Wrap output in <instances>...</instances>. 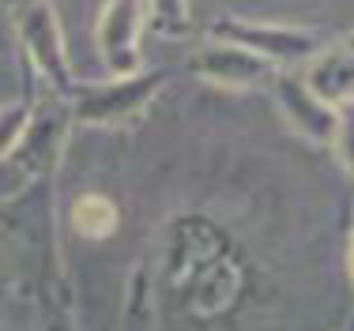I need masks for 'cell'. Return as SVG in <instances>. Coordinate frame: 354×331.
Segmentation results:
<instances>
[{"label": "cell", "mask_w": 354, "mask_h": 331, "mask_svg": "<svg viewBox=\"0 0 354 331\" xmlns=\"http://www.w3.org/2000/svg\"><path fill=\"white\" fill-rule=\"evenodd\" d=\"M272 98L279 106L283 121L290 124V132H298L309 143H320V147H332L339 109L328 106L324 98H317L301 72H275L272 75Z\"/></svg>", "instance_id": "7"}, {"label": "cell", "mask_w": 354, "mask_h": 331, "mask_svg": "<svg viewBox=\"0 0 354 331\" xmlns=\"http://www.w3.org/2000/svg\"><path fill=\"white\" fill-rule=\"evenodd\" d=\"M332 151H335V158H339V166L354 177V102L339 106V121H335Z\"/></svg>", "instance_id": "13"}, {"label": "cell", "mask_w": 354, "mask_h": 331, "mask_svg": "<svg viewBox=\"0 0 354 331\" xmlns=\"http://www.w3.org/2000/svg\"><path fill=\"white\" fill-rule=\"evenodd\" d=\"M343 49H354V30L347 34V38H343Z\"/></svg>", "instance_id": "16"}, {"label": "cell", "mask_w": 354, "mask_h": 331, "mask_svg": "<svg viewBox=\"0 0 354 331\" xmlns=\"http://www.w3.org/2000/svg\"><path fill=\"white\" fill-rule=\"evenodd\" d=\"M301 75L313 87V95L324 98L328 106L339 109L347 102H354V49L328 46L317 61H309V68Z\"/></svg>", "instance_id": "9"}, {"label": "cell", "mask_w": 354, "mask_h": 331, "mask_svg": "<svg viewBox=\"0 0 354 331\" xmlns=\"http://www.w3.org/2000/svg\"><path fill=\"white\" fill-rule=\"evenodd\" d=\"M166 298L192 328L234 320L245 301V260L212 218H181L166 245Z\"/></svg>", "instance_id": "1"}, {"label": "cell", "mask_w": 354, "mask_h": 331, "mask_svg": "<svg viewBox=\"0 0 354 331\" xmlns=\"http://www.w3.org/2000/svg\"><path fill=\"white\" fill-rule=\"evenodd\" d=\"M192 75H200L212 87H226V91H252L260 83H272V75L279 68H272L268 61H260L257 53L241 46H230V41H215L207 38L196 53L189 57Z\"/></svg>", "instance_id": "8"}, {"label": "cell", "mask_w": 354, "mask_h": 331, "mask_svg": "<svg viewBox=\"0 0 354 331\" xmlns=\"http://www.w3.org/2000/svg\"><path fill=\"white\" fill-rule=\"evenodd\" d=\"M72 230L91 237V241H102L117 230V223H121V215H117L113 200L102 196V192H87V196H80L72 203Z\"/></svg>", "instance_id": "10"}, {"label": "cell", "mask_w": 354, "mask_h": 331, "mask_svg": "<svg viewBox=\"0 0 354 331\" xmlns=\"http://www.w3.org/2000/svg\"><path fill=\"white\" fill-rule=\"evenodd\" d=\"M347 275H351V286H354V226H351V241H347Z\"/></svg>", "instance_id": "14"}, {"label": "cell", "mask_w": 354, "mask_h": 331, "mask_svg": "<svg viewBox=\"0 0 354 331\" xmlns=\"http://www.w3.org/2000/svg\"><path fill=\"white\" fill-rule=\"evenodd\" d=\"M4 4V12H12V8H19V4H30V0H0Z\"/></svg>", "instance_id": "15"}, {"label": "cell", "mask_w": 354, "mask_h": 331, "mask_svg": "<svg viewBox=\"0 0 354 331\" xmlns=\"http://www.w3.org/2000/svg\"><path fill=\"white\" fill-rule=\"evenodd\" d=\"M143 19H147L143 0H106L102 4V12L95 19V49L109 79L143 72V57H140Z\"/></svg>", "instance_id": "6"}, {"label": "cell", "mask_w": 354, "mask_h": 331, "mask_svg": "<svg viewBox=\"0 0 354 331\" xmlns=\"http://www.w3.org/2000/svg\"><path fill=\"white\" fill-rule=\"evenodd\" d=\"M30 113H35V91L30 87L23 91L19 98L0 102V162L19 147L23 132H27V124H30Z\"/></svg>", "instance_id": "11"}, {"label": "cell", "mask_w": 354, "mask_h": 331, "mask_svg": "<svg viewBox=\"0 0 354 331\" xmlns=\"http://www.w3.org/2000/svg\"><path fill=\"white\" fill-rule=\"evenodd\" d=\"M147 4V19L162 38H189L192 30V8L189 0H143Z\"/></svg>", "instance_id": "12"}, {"label": "cell", "mask_w": 354, "mask_h": 331, "mask_svg": "<svg viewBox=\"0 0 354 331\" xmlns=\"http://www.w3.org/2000/svg\"><path fill=\"white\" fill-rule=\"evenodd\" d=\"M347 331H354V324H351V328H347Z\"/></svg>", "instance_id": "17"}, {"label": "cell", "mask_w": 354, "mask_h": 331, "mask_svg": "<svg viewBox=\"0 0 354 331\" xmlns=\"http://www.w3.org/2000/svg\"><path fill=\"white\" fill-rule=\"evenodd\" d=\"M35 91V113H30V124L23 132L19 147L0 162L4 169V185H0V196L4 200H15L23 196L27 189H35L41 181H53L57 177V166L64 158V143H68V132H72V117H68V102L46 95L38 91L35 83H27Z\"/></svg>", "instance_id": "2"}, {"label": "cell", "mask_w": 354, "mask_h": 331, "mask_svg": "<svg viewBox=\"0 0 354 331\" xmlns=\"http://www.w3.org/2000/svg\"><path fill=\"white\" fill-rule=\"evenodd\" d=\"M170 72L155 68V72H136L124 79H102V83H87L80 79L68 98V117L72 129H124L136 124L143 113L151 109L155 95L166 87Z\"/></svg>", "instance_id": "5"}, {"label": "cell", "mask_w": 354, "mask_h": 331, "mask_svg": "<svg viewBox=\"0 0 354 331\" xmlns=\"http://www.w3.org/2000/svg\"><path fill=\"white\" fill-rule=\"evenodd\" d=\"M12 30L19 41L23 53V72L35 83L38 91L68 102L75 91V72L68 61V49H64V30L57 23V12L49 0H30V4L12 8Z\"/></svg>", "instance_id": "3"}, {"label": "cell", "mask_w": 354, "mask_h": 331, "mask_svg": "<svg viewBox=\"0 0 354 331\" xmlns=\"http://www.w3.org/2000/svg\"><path fill=\"white\" fill-rule=\"evenodd\" d=\"M207 38L230 41L249 53H257L260 61H268L279 72H294L298 64L317 61L328 49V38L313 27L301 23H275V19H249L238 12H223L207 23Z\"/></svg>", "instance_id": "4"}]
</instances>
